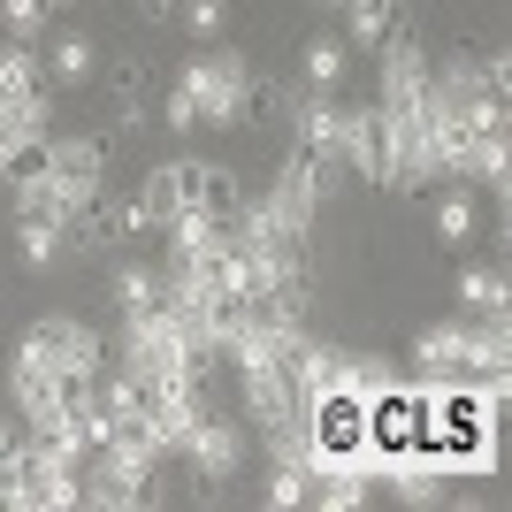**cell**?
<instances>
[{
  "label": "cell",
  "instance_id": "1",
  "mask_svg": "<svg viewBox=\"0 0 512 512\" xmlns=\"http://www.w3.org/2000/svg\"><path fill=\"white\" fill-rule=\"evenodd\" d=\"M176 92L199 107V130H237L245 123V100H253V62L214 39L207 54H192V62L176 69Z\"/></svg>",
  "mask_w": 512,
  "mask_h": 512
},
{
  "label": "cell",
  "instance_id": "2",
  "mask_svg": "<svg viewBox=\"0 0 512 512\" xmlns=\"http://www.w3.org/2000/svg\"><path fill=\"white\" fill-rule=\"evenodd\" d=\"M8 360L54 367L62 383H92V375L107 367V337L92 329V321H77V314H39V321L16 337V352H8Z\"/></svg>",
  "mask_w": 512,
  "mask_h": 512
},
{
  "label": "cell",
  "instance_id": "3",
  "mask_svg": "<svg viewBox=\"0 0 512 512\" xmlns=\"http://www.w3.org/2000/svg\"><path fill=\"white\" fill-rule=\"evenodd\" d=\"M46 176H54V192L69 199V214L85 207L92 192L107 184V130H77V138H46L39 153H31Z\"/></svg>",
  "mask_w": 512,
  "mask_h": 512
},
{
  "label": "cell",
  "instance_id": "4",
  "mask_svg": "<svg viewBox=\"0 0 512 512\" xmlns=\"http://www.w3.org/2000/svg\"><path fill=\"white\" fill-rule=\"evenodd\" d=\"M245 451H253V436L237 428V413H222V406H207L192 421V436H184V467L207 482V490H222V482H237V467H245Z\"/></svg>",
  "mask_w": 512,
  "mask_h": 512
},
{
  "label": "cell",
  "instance_id": "5",
  "mask_svg": "<svg viewBox=\"0 0 512 512\" xmlns=\"http://www.w3.org/2000/svg\"><path fill=\"white\" fill-rule=\"evenodd\" d=\"M260 207L276 214L291 237H314V222H321V161L314 153H283V169H276V184L260 192Z\"/></svg>",
  "mask_w": 512,
  "mask_h": 512
},
{
  "label": "cell",
  "instance_id": "6",
  "mask_svg": "<svg viewBox=\"0 0 512 512\" xmlns=\"http://www.w3.org/2000/svg\"><path fill=\"white\" fill-rule=\"evenodd\" d=\"M337 161L352 184H390V138H383V107H344V130H337Z\"/></svg>",
  "mask_w": 512,
  "mask_h": 512
},
{
  "label": "cell",
  "instance_id": "7",
  "mask_svg": "<svg viewBox=\"0 0 512 512\" xmlns=\"http://www.w3.org/2000/svg\"><path fill=\"white\" fill-rule=\"evenodd\" d=\"M169 176H176V207L222 214V222H230V214H237V199H245L237 169H222V161H199V153H176V161H169Z\"/></svg>",
  "mask_w": 512,
  "mask_h": 512
},
{
  "label": "cell",
  "instance_id": "8",
  "mask_svg": "<svg viewBox=\"0 0 512 512\" xmlns=\"http://www.w3.org/2000/svg\"><path fill=\"white\" fill-rule=\"evenodd\" d=\"M39 62H46V92H77V85L100 77V46L85 31H62L54 46H39Z\"/></svg>",
  "mask_w": 512,
  "mask_h": 512
},
{
  "label": "cell",
  "instance_id": "9",
  "mask_svg": "<svg viewBox=\"0 0 512 512\" xmlns=\"http://www.w3.org/2000/svg\"><path fill=\"white\" fill-rule=\"evenodd\" d=\"M474 222H482V199H474L467 176H444V192H436V245H474Z\"/></svg>",
  "mask_w": 512,
  "mask_h": 512
},
{
  "label": "cell",
  "instance_id": "10",
  "mask_svg": "<svg viewBox=\"0 0 512 512\" xmlns=\"http://www.w3.org/2000/svg\"><path fill=\"white\" fill-rule=\"evenodd\" d=\"M344 77H352V46H344V31H321V39L299 46V85L344 92Z\"/></svg>",
  "mask_w": 512,
  "mask_h": 512
},
{
  "label": "cell",
  "instance_id": "11",
  "mask_svg": "<svg viewBox=\"0 0 512 512\" xmlns=\"http://www.w3.org/2000/svg\"><path fill=\"white\" fill-rule=\"evenodd\" d=\"M337 390L360 398V406H375V398H390V390H406V383H398V367L375 360V352H344L337 360Z\"/></svg>",
  "mask_w": 512,
  "mask_h": 512
},
{
  "label": "cell",
  "instance_id": "12",
  "mask_svg": "<svg viewBox=\"0 0 512 512\" xmlns=\"http://www.w3.org/2000/svg\"><path fill=\"white\" fill-rule=\"evenodd\" d=\"M467 184H474V192H490V199L512 192V138H505V130H482V138H474V153H467Z\"/></svg>",
  "mask_w": 512,
  "mask_h": 512
},
{
  "label": "cell",
  "instance_id": "13",
  "mask_svg": "<svg viewBox=\"0 0 512 512\" xmlns=\"http://www.w3.org/2000/svg\"><path fill=\"white\" fill-rule=\"evenodd\" d=\"M337 16H344V46H352V54H375V46L398 31V0H344Z\"/></svg>",
  "mask_w": 512,
  "mask_h": 512
},
{
  "label": "cell",
  "instance_id": "14",
  "mask_svg": "<svg viewBox=\"0 0 512 512\" xmlns=\"http://www.w3.org/2000/svg\"><path fill=\"white\" fill-rule=\"evenodd\" d=\"M161 291H169V276H161V268H146V260H115V276H107L115 314H146V306H161Z\"/></svg>",
  "mask_w": 512,
  "mask_h": 512
},
{
  "label": "cell",
  "instance_id": "15",
  "mask_svg": "<svg viewBox=\"0 0 512 512\" xmlns=\"http://www.w3.org/2000/svg\"><path fill=\"white\" fill-rule=\"evenodd\" d=\"M130 207H138V230H169L176 214H184V207H176V176H169V161L138 176V192H130Z\"/></svg>",
  "mask_w": 512,
  "mask_h": 512
},
{
  "label": "cell",
  "instance_id": "16",
  "mask_svg": "<svg viewBox=\"0 0 512 512\" xmlns=\"http://www.w3.org/2000/svg\"><path fill=\"white\" fill-rule=\"evenodd\" d=\"M31 92H46V62H39V46L8 39L0 46V100H31Z\"/></svg>",
  "mask_w": 512,
  "mask_h": 512
},
{
  "label": "cell",
  "instance_id": "17",
  "mask_svg": "<svg viewBox=\"0 0 512 512\" xmlns=\"http://www.w3.org/2000/svg\"><path fill=\"white\" fill-rule=\"evenodd\" d=\"M512 291H505V268H459V314L482 321V314H505Z\"/></svg>",
  "mask_w": 512,
  "mask_h": 512
},
{
  "label": "cell",
  "instance_id": "18",
  "mask_svg": "<svg viewBox=\"0 0 512 512\" xmlns=\"http://www.w3.org/2000/svg\"><path fill=\"white\" fill-rule=\"evenodd\" d=\"M62 245H69V230H62V222L16 214V260H23V268H54V260H62Z\"/></svg>",
  "mask_w": 512,
  "mask_h": 512
},
{
  "label": "cell",
  "instance_id": "19",
  "mask_svg": "<svg viewBox=\"0 0 512 512\" xmlns=\"http://www.w3.org/2000/svg\"><path fill=\"white\" fill-rule=\"evenodd\" d=\"M176 23H184L199 46H214L222 31H230V0H176Z\"/></svg>",
  "mask_w": 512,
  "mask_h": 512
},
{
  "label": "cell",
  "instance_id": "20",
  "mask_svg": "<svg viewBox=\"0 0 512 512\" xmlns=\"http://www.w3.org/2000/svg\"><path fill=\"white\" fill-rule=\"evenodd\" d=\"M46 23H54V8H46V0H0V31H8V39L39 46Z\"/></svg>",
  "mask_w": 512,
  "mask_h": 512
},
{
  "label": "cell",
  "instance_id": "21",
  "mask_svg": "<svg viewBox=\"0 0 512 512\" xmlns=\"http://www.w3.org/2000/svg\"><path fill=\"white\" fill-rule=\"evenodd\" d=\"M306 482H314L306 467H268V490L260 497H268L276 512H291V505H306Z\"/></svg>",
  "mask_w": 512,
  "mask_h": 512
},
{
  "label": "cell",
  "instance_id": "22",
  "mask_svg": "<svg viewBox=\"0 0 512 512\" xmlns=\"http://www.w3.org/2000/svg\"><path fill=\"white\" fill-rule=\"evenodd\" d=\"M161 123H169V130H176V146H184V138H192V130H199V107H192V100H184V92L169 85V92H161Z\"/></svg>",
  "mask_w": 512,
  "mask_h": 512
},
{
  "label": "cell",
  "instance_id": "23",
  "mask_svg": "<svg viewBox=\"0 0 512 512\" xmlns=\"http://www.w3.org/2000/svg\"><path fill=\"white\" fill-rule=\"evenodd\" d=\"M138 16L146 23H176V0H138Z\"/></svg>",
  "mask_w": 512,
  "mask_h": 512
},
{
  "label": "cell",
  "instance_id": "24",
  "mask_svg": "<svg viewBox=\"0 0 512 512\" xmlns=\"http://www.w3.org/2000/svg\"><path fill=\"white\" fill-rule=\"evenodd\" d=\"M8 176H16V153L0 146V192H8Z\"/></svg>",
  "mask_w": 512,
  "mask_h": 512
},
{
  "label": "cell",
  "instance_id": "25",
  "mask_svg": "<svg viewBox=\"0 0 512 512\" xmlns=\"http://www.w3.org/2000/svg\"><path fill=\"white\" fill-rule=\"evenodd\" d=\"M314 8H329V16H337V8H344V0H314Z\"/></svg>",
  "mask_w": 512,
  "mask_h": 512
},
{
  "label": "cell",
  "instance_id": "26",
  "mask_svg": "<svg viewBox=\"0 0 512 512\" xmlns=\"http://www.w3.org/2000/svg\"><path fill=\"white\" fill-rule=\"evenodd\" d=\"M46 8H77V0H46Z\"/></svg>",
  "mask_w": 512,
  "mask_h": 512
},
{
  "label": "cell",
  "instance_id": "27",
  "mask_svg": "<svg viewBox=\"0 0 512 512\" xmlns=\"http://www.w3.org/2000/svg\"><path fill=\"white\" fill-rule=\"evenodd\" d=\"M0 406H8V398H0Z\"/></svg>",
  "mask_w": 512,
  "mask_h": 512
}]
</instances>
